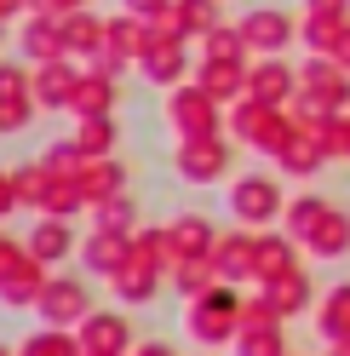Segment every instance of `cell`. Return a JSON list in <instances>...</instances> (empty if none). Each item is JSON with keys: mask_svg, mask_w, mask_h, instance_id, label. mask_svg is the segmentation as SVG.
Instances as JSON below:
<instances>
[{"mask_svg": "<svg viewBox=\"0 0 350 356\" xmlns=\"http://www.w3.org/2000/svg\"><path fill=\"white\" fill-rule=\"evenodd\" d=\"M161 109H167L172 138H207V132H224V104H218L212 92H201L195 81L161 92Z\"/></svg>", "mask_w": 350, "mask_h": 356, "instance_id": "obj_4", "label": "cell"}, {"mask_svg": "<svg viewBox=\"0 0 350 356\" xmlns=\"http://www.w3.org/2000/svg\"><path fill=\"white\" fill-rule=\"evenodd\" d=\"M322 356H350V339H333V345H327Z\"/></svg>", "mask_w": 350, "mask_h": 356, "instance_id": "obj_52", "label": "cell"}, {"mask_svg": "<svg viewBox=\"0 0 350 356\" xmlns=\"http://www.w3.org/2000/svg\"><path fill=\"white\" fill-rule=\"evenodd\" d=\"M29 12H52V17H69V12H86V0H29Z\"/></svg>", "mask_w": 350, "mask_h": 356, "instance_id": "obj_47", "label": "cell"}, {"mask_svg": "<svg viewBox=\"0 0 350 356\" xmlns=\"http://www.w3.org/2000/svg\"><path fill=\"white\" fill-rule=\"evenodd\" d=\"M6 35H12V24H6V17H0V47H6Z\"/></svg>", "mask_w": 350, "mask_h": 356, "instance_id": "obj_53", "label": "cell"}, {"mask_svg": "<svg viewBox=\"0 0 350 356\" xmlns=\"http://www.w3.org/2000/svg\"><path fill=\"white\" fill-rule=\"evenodd\" d=\"M126 356H178V350H172L167 339H138V345L126 350Z\"/></svg>", "mask_w": 350, "mask_h": 356, "instance_id": "obj_49", "label": "cell"}, {"mask_svg": "<svg viewBox=\"0 0 350 356\" xmlns=\"http://www.w3.org/2000/svg\"><path fill=\"white\" fill-rule=\"evenodd\" d=\"M310 322H316V333H322L327 345H333V339H350V276L333 282V287H322Z\"/></svg>", "mask_w": 350, "mask_h": 356, "instance_id": "obj_26", "label": "cell"}, {"mask_svg": "<svg viewBox=\"0 0 350 356\" xmlns=\"http://www.w3.org/2000/svg\"><path fill=\"white\" fill-rule=\"evenodd\" d=\"M258 293H265L276 310H281V322H293V316H310L316 310V282H310V270H299L293 276H281V282H270V287H258Z\"/></svg>", "mask_w": 350, "mask_h": 356, "instance_id": "obj_24", "label": "cell"}, {"mask_svg": "<svg viewBox=\"0 0 350 356\" xmlns=\"http://www.w3.org/2000/svg\"><path fill=\"white\" fill-rule=\"evenodd\" d=\"M322 167H327L322 138H310L304 127H293V132H288V144L276 149V172H281V178H316Z\"/></svg>", "mask_w": 350, "mask_h": 356, "instance_id": "obj_21", "label": "cell"}, {"mask_svg": "<svg viewBox=\"0 0 350 356\" xmlns=\"http://www.w3.org/2000/svg\"><path fill=\"white\" fill-rule=\"evenodd\" d=\"M201 92H212L218 104H242L247 98V63H230V58H195V75H190Z\"/></svg>", "mask_w": 350, "mask_h": 356, "instance_id": "obj_17", "label": "cell"}, {"mask_svg": "<svg viewBox=\"0 0 350 356\" xmlns=\"http://www.w3.org/2000/svg\"><path fill=\"white\" fill-rule=\"evenodd\" d=\"M304 12H316V17H350V0H304Z\"/></svg>", "mask_w": 350, "mask_h": 356, "instance_id": "obj_48", "label": "cell"}, {"mask_svg": "<svg viewBox=\"0 0 350 356\" xmlns=\"http://www.w3.org/2000/svg\"><path fill=\"white\" fill-rule=\"evenodd\" d=\"M299 92L322 98L327 109H350V70L333 63V58H322V52H310L299 63Z\"/></svg>", "mask_w": 350, "mask_h": 356, "instance_id": "obj_11", "label": "cell"}, {"mask_svg": "<svg viewBox=\"0 0 350 356\" xmlns=\"http://www.w3.org/2000/svg\"><path fill=\"white\" fill-rule=\"evenodd\" d=\"M12 184H17V207H29V213H47V190H52V172L40 167V155L24 167H12Z\"/></svg>", "mask_w": 350, "mask_h": 356, "instance_id": "obj_35", "label": "cell"}, {"mask_svg": "<svg viewBox=\"0 0 350 356\" xmlns=\"http://www.w3.org/2000/svg\"><path fill=\"white\" fill-rule=\"evenodd\" d=\"M35 104L40 109H63L69 115V104H75V86H81V63L75 58H58V63H35Z\"/></svg>", "mask_w": 350, "mask_h": 356, "instance_id": "obj_16", "label": "cell"}, {"mask_svg": "<svg viewBox=\"0 0 350 356\" xmlns=\"http://www.w3.org/2000/svg\"><path fill=\"white\" fill-rule=\"evenodd\" d=\"M344 24H350V17H316V12H304V17H299V40H304L310 52H322V58H327Z\"/></svg>", "mask_w": 350, "mask_h": 356, "instance_id": "obj_40", "label": "cell"}, {"mask_svg": "<svg viewBox=\"0 0 350 356\" xmlns=\"http://www.w3.org/2000/svg\"><path fill=\"white\" fill-rule=\"evenodd\" d=\"M86 218H92V230H109V236H133L138 230V202H133V190H121V195H103V202L86 207Z\"/></svg>", "mask_w": 350, "mask_h": 356, "instance_id": "obj_30", "label": "cell"}, {"mask_svg": "<svg viewBox=\"0 0 350 356\" xmlns=\"http://www.w3.org/2000/svg\"><path fill=\"white\" fill-rule=\"evenodd\" d=\"M63 47H69V58L75 63H92L98 52H103V17L86 6V12H69L63 17Z\"/></svg>", "mask_w": 350, "mask_h": 356, "instance_id": "obj_29", "label": "cell"}, {"mask_svg": "<svg viewBox=\"0 0 350 356\" xmlns=\"http://www.w3.org/2000/svg\"><path fill=\"white\" fill-rule=\"evenodd\" d=\"M138 75L149 86H161V92H172V86H184L195 75V63H190V40L184 35H172L167 24H149V52L138 58Z\"/></svg>", "mask_w": 350, "mask_h": 356, "instance_id": "obj_6", "label": "cell"}, {"mask_svg": "<svg viewBox=\"0 0 350 356\" xmlns=\"http://www.w3.org/2000/svg\"><path fill=\"white\" fill-rule=\"evenodd\" d=\"M92 282L86 276H47V293H40V305H35V316L47 322V327H81L86 316H92Z\"/></svg>", "mask_w": 350, "mask_h": 356, "instance_id": "obj_7", "label": "cell"}, {"mask_svg": "<svg viewBox=\"0 0 350 356\" xmlns=\"http://www.w3.org/2000/svg\"><path fill=\"white\" fill-rule=\"evenodd\" d=\"M156 24H167L172 35H184V40H201L207 29L224 24V0H172V12L156 17Z\"/></svg>", "mask_w": 350, "mask_h": 356, "instance_id": "obj_23", "label": "cell"}, {"mask_svg": "<svg viewBox=\"0 0 350 356\" xmlns=\"http://www.w3.org/2000/svg\"><path fill=\"white\" fill-rule=\"evenodd\" d=\"M17 356H86L81 350V333L75 327H29L24 339H17Z\"/></svg>", "mask_w": 350, "mask_h": 356, "instance_id": "obj_32", "label": "cell"}, {"mask_svg": "<svg viewBox=\"0 0 350 356\" xmlns=\"http://www.w3.org/2000/svg\"><path fill=\"white\" fill-rule=\"evenodd\" d=\"M293 92H299V63H288V58H253L247 63V98L288 109Z\"/></svg>", "mask_w": 350, "mask_h": 356, "instance_id": "obj_12", "label": "cell"}, {"mask_svg": "<svg viewBox=\"0 0 350 356\" xmlns=\"http://www.w3.org/2000/svg\"><path fill=\"white\" fill-rule=\"evenodd\" d=\"M201 356H212V350H201Z\"/></svg>", "mask_w": 350, "mask_h": 356, "instance_id": "obj_56", "label": "cell"}, {"mask_svg": "<svg viewBox=\"0 0 350 356\" xmlns=\"http://www.w3.org/2000/svg\"><path fill=\"white\" fill-rule=\"evenodd\" d=\"M103 52L121 63V70H138V58L149 52V24L133 12H115V17H103Z\"/></svg>", "mask_w": 350, "mask_h": 356, "instance_id": "obj_15", "label": "cell"}, {"mask_svg": "<svg viewBox=\"0 0 350 356\" xmlns=\"http://www.w3.org/2000/svg\"><path fill=\"white\" fill-rule=\"evenodd\" d=\"M281 207H288V190H281V172H235L230 178V218L247 230H276Z\"/></svg>", "mask_w": 350, "mask_h": 356, "instance_id": "obj_2", "label": "cell"}, {"mask_svg": "<svg viewBox=\"0 0 350 356\" xmlns=\"http://www.w3.org/2000/svg\"><path fill=\"white\" fill-rule=\"evenodd\" d=\"M69 138L81 144L86 161H98V155H115L121 149V127H115V115H86V121H75Z\"/></svg>", "mask_w": 350, "mask_h": 356, "instance_id": "obj_33", "label": "cell"}, {"mask_svg": "<svg viewBox=\"0 0 350 356\" xmlns=\"http://www.w3.org/2000/svg\"><path fill=\"white\" fill-rule=\"evenodd\" d=\"M40 167H47L52 178H81L86 155H81V144H75V138H52L47 149H40Z\"/></svg>", "mask_w": 350, "mask_h": 356, "instance_id": "obj_41", "label": "cell"}, {"mask_svg": "<svg viewBox=\"0 0 350 356\" xmlns=\"http://www.w3.org/2000/svg\"><path fill=\"white\" fill-rule=\"evenodd\" d=\"M235 356H288V333L281 327H247V333H235Z\"/></svg>", "mask_w": 350, "mask_h": 356, "instance_id": "obj_42", "label": "cell"}, {"mask_svg": "<svg viewBox=\"0 0 350 356\" xmlns=\"http://www.w3.org/2000/svg\"><path fill=\"white\" fill-rule=\"evenodd\" d=\"M121 12L144 17V24H156V17H167V12H172V0H121Z\"/></svg>", "mask_w": 350, "mask_h": 356, "instance_id": "obj_45", "label": "cell"}, {"mask_svg": "<svg viewBox=\"0 0 350 356\" xmlns=\"http://www.w3.org/2000/svg\"><path fill=\"white\" fill-rule=\"evenodd\" d=\"M327 58H333V63H344V70H350V24L339 29V40H333V52H327Z\"/></svg>", "mask_w": 350, "mask_h": 356, "instance_id": "obj_50", "label": "cell"}, {"mask_svg": "<svg viewBox=\"0 0 350 356\" xmlns=\"http://www.w3.org/2000/svg\"><path fill=\"white\" fill-rule=\"evenodd\" d=\"M133 259L156 264V270H172V236H167V225H138L133 230Z\"/></svg>", "mask_w": 350, "mask_h": 356, "instance_id": "obj_38", "label": "cell"}, {"mask_svg": "<svg viewBox=\"0 0 350 356\" xmlns=\"http://www.w3.org/2000/svg\"><path fill=\"white\" fill-rule=\"evenodd\" d=\"M86 356H92V350H86Z\"/></svg>", "mask_w": 350, "mask_h": 356, "instance_id": "obj_57", "label": "cell"}, {"mask_svg": "<svg viewBox=\"0 0 350 356\" xmlns=\"http://www.w3.org/2000/svg\"><path fill=\"white\" fill-rule=\"evenodd\" d=\"M333 207L327 195H316V190H299V195H288V207H281V230H288L299 248H304V236H310L316 225H322V213Z\"/></svg>", "mask_w": 350, "mask_h": 356, "instance_id": "obj_31", "label": "cell"}, {"mask_svg": "<svg viewBox=\"0 0 350 356\" xmlns=\"http://www.w3.org/2000/svg\"><path fill=\"white\" fill-rule=\"evenodd\" d=\"M224 121H230V138L247 144V149H258V155H276L281 144H288V132H293V115H288V109H281V104H258V98L230 104Z\"/></svg>", "mask_w": 350, "mask_h": 356, "instance_id": "obj_3", "label": "cell"}, {"mask_svg": "<svg viewBox=\"0 0 350 356\" xmlns=\"http://www.w3.org/2000/svg\"><path fill=\"white\" fill-rule=\"evenodd\" d=\"M235 24H242V40L253 58H288V47L299 40V17H288L281 6H253Z\"/></svg>", "mask_w": 350, "mask_h": 356, "instance_id": "obj_8", "label": "cell"}, {"mask_svg": "<svg viewBox=\"0 0 350 356\" xmlns=\"http://www.w3.org/2000/svg\"><path fill=\"white\" fill-rule=\"evenodd\" d=\"M167 236H172V264H184V259H212L218 225H212L207 213H178V218H167Z\"/></svg>", "mask_w": 350, "mask_h": 356, "instance_id": "obj_18", "label": "cell"}, {"mask_svg": "<svg viewBox=\"0 0 350 356\" xmlns=\"http://www.w3.org/2000/svg\"><path fill=\"white\" fill-rule=\"evenodd\" d=\"M17 52H24V63H58V58H69V47H63V17L29 12L24 29H17Z\"/></svg>", "mask_w": 350, "mask_h": 356, "instance_id": "obj_14", "label": "cell"}, {"mask_svg": "<svg viewBox=\"0 0 350 356\" xmlns=\"http://www.w3.org/2000/svg\"><path fill=\"white\" fill-rule=\"evenodd\" d=\"M35 264V253H29V241H17V236H6V225H0V282H12L17 270H29Z\"/></svg>", "mask_w": 350, "mask_h": 356, "instance_id": "obj_43", "label": "cell"}, {"mask_svg": "<svg viewBox=\"0 0 350 356\" xmlns=\"http://www.w3.org/2000/svg\"><path fill=\"white\" fill-rule=\"evenodd\" d=\"M230 138L224 132H207V138H178L172 144V172L184 178V184L207 190V184H224L230 178Z\"/></svg>", "mask_w": 350, "mask_h": 356, "instance_id": "obj_5", "label": "cell"}, {"mask_svg": "<svg viewBox=\"0 0 350 356\" xmlns=\"http://www.w3.org/2000/svg\"><path fill=\"white\" fill-rule=\"evenodd\" d=\"M126 259H133V236H109V230H92V236L81 241V264H86L92 276H103V282L115 276Z\"/></svg>", "mask_w": 350, "mask_h": 356, "instance_id": "obj_27", "label": "cell"}, {"mask_svg": "<svg viewBox=\"0 0 350 356\" xmlns=\"http://www.w3.org/2000/svg\"><path fill=\"white\" fill-rule=\"evenodd\" d=\"M115 104H121L115 75H103V70H81L75 104H69V115H75V121H86V115H115Z\"/></svg>", "mask_w": 350, "mask_h": 356, "instance_id": "obj_25", "label": "cell"}, {"mask_svg": "<svg viewBox=\"0 0 350 356\" xmlns=\"http://www.w3.org/2000/svg\"><path fill=\"white\" fill-rule=\"evenodd\" d=\"M126 184H133V172H126L121 155H98V161L81 167V195H86V207L103 202V195H121Z\"/></svg>", "mask_w": 350, "mask_h": 356, "instance_id": "obj_28", "label": "cell"}, {"mask_svg": "<svg viewBox=\"0 0 350 356\" xmlns=\"http://www.w3.org/2000/svg\"><path fill=\"white\" fill-rule=\"evenodd\" d=\"M212 270H218V282H235V287L258 282V230H247V225L218 230V241H212Z\"/></svg>", "mask_w": 350, "mask_h": 356, "instance_id": "obj_9", "label": "cell"}, {"mask_svg": "<svg viewBox=\"0 0 350 356\" xmlns=\"http://www.w3.org/2000/svg\"><path fill=\"white\" fill-rule=\"evenodd\" d=\"M0 356H17V345H0Z\"/></svg>", "mask_w": 350, "mask_h": 356, "instance_id": "obj_54", "label": "cell"}, {"mask_svg": "<svg viewBox=\"0 0 350 356\" xmlns=\"http://www.w3.org/2000/svg\"><path fill=\"white\" fill-rule=\"evenodd\" d=\"M35 109H40V104H0V138L29 132V127H35Z\"/></svg>", "mask_w": 350, "mask_h": 356, "instance_id": "obj_44", "label": "cell"}, {"mask_svg": "<svg viewBox=\"0 0 350 356\" xmlns=\"http://www.w3.org/2000/svg\"><path fill=\"white\" fill-rule=\"evenodd\" d=\"M201 58H230V63H253V52H247V40H242V24H218V29H207L201 40Z\"/></svg>", "mask_w": 350, "mask_h": 356, "instance_id": "obj_37", "label": "cell"}, {"mask_svg": "<svg viewBox=\"0 0 350 356\" xmlns=\"http://www.w3.org/2000/svg\"><path fill=\"white\" fill-rule=\"evenodd\" d=\"M299 270V241L288 236V230H258V282L253 287H270V282H281V276H293Z\"/></svg>", "mask_w": 350, "mask_h": 356, "instance_id": "obj_20", "label": "cell"}, {"mask_svg": "<svg viewBox=\"0 0 350 356\" xmlns=\"http://www.w3.org/2000/svg\"><path fill=\"white\" fill-rule=\"evenodd\" d=\"M242 305H247V293L235 282H212L201 299L184 305V333L201 350H224V345H235V333H242Z\"/></svg>", "mask_w": 350, "mask_h": 356, "instance_id": "obj_1", "label": "cell"}, {"mask_svg": "<svg viewBox=\"0 0 350 356\" xmlns=\"http://www.w3.org/2000/svg\"><path fill=\"white\" fill-rule=\"evenodd\" d=\"M167 276H172V293H178L184 305H190V299H201L207 287L218 282V270H212V259H184V264H172Z\"/></svg>", "mask_w": 350, "mask_h": 356, "instance_id": "obj_36", "label": "cell"}, {"mask_svg": "<svg viewBox=\"0 0 350 356\" xmlns=\"http://www.w3.org/2000/svg\"><path fill=\"white\" fill-rule=\"evenodd\" d=\"M12 213H17V184H12V172L0 167V225H6Z\"/></svg>", "mask_w": 350, "mask_h": 356, "instance_id": "obj_46", "label": "cell"}, {"mask_svg": "<svg viewBox=\"0 0 350 356\" xmlns=\"http://www.w3.org/2000/svg\"><path fill=\"white\" fill-rule=\"evenodd\" d=\"M75 333H81V350H92V356H126V350L138 345L126 305H121V310H103V305H98V310H92V316H86Z\"/></svg>", "mask_w": 350, "mask_h": 356, "instance_id": "obj_10", "label": "cell"}, {"mask_svg": "<svg viewBox=\"0 0 350 356\" xmlns=\"http://www.w3.org/2000/svg\"><path fill=\"white\" fill-rule=\"evenodd\" d=\"M161 276H167V270H156V264H144V259H126L121 270L109 276V293H115L126 310H133V305L144 310V305H156V299H161Z\"/></svg>", "mask_w": 350, "mask_h": 356, "instance_id": "obj_19", "label": "cell"}, {"mask_svg": "<svg viewBox=\"0 0 350 356\" xmlns=\"http://www.w3.org/2000/svg\"><path fill=\"white\" fill-rule=\"evenodd\" d=\"M47 276H52V270L35 259L29 270H17L12 282H0V305H6V310H35V305H40V293H47Z\"/></svg>", "mask_w": 350, "mask_h": 356, "instance_id": "obj_34", "label": "cell"}, {"mask_svg": "<svg viewBox=\"0 0 350 356\" xmlns=\"http://www.w3.org/2000/svg\"><path fill=\"white\" fill-rule=\"evenodd\" d=\"M288 356H299V350H288Z\"/></svg>", "mask_w": 350, "mask_h": 356, "instance_id": "obj_55", "label": "cell"}, {"mask_svg": "<svg viewBox=\"0 0 350 356\" xmlns=\"http://www.w3.org/2000/svg\"><path fill=\"white\" fill-rule=\"evenodd\" d=\"M35 63H12L0 58V104H35Z\"/></svg>", "mask_w": 350, "mask_h": 356, "instance_id": "obj_39", "label": "cell"}, {"mask_svg": "<svg viewBox=\"0 0 350 356\" xmlns=\"http://www.w3.org/2000/svg\"><path fill=\"white\" fill-rule=\"evenodd\" d=\"M29 253L40 259V264H47V270H58V264L63 259H69V253H81V236H75V218H52V213H40L35 218V225H29Z\"/></svg>", "mask_w": 350, "mask_h": 356, "instance_id": "obj_13", "label": "cell"}, {"mask_svg": "<svg viewBox=\"0 0 350 356\" xmlns=\"http://www.w3.org/2000/svg\"><path fill=\"white\" fill-rule=\"evenodd\" d=\"M304 253L322 259V264H339V259L350 253V213H344L339 202L322 213V225H316L310 236H304Z\"/></svg>", "mask_w": 350, "mask_h": 356, "instance_id": "obj_22", "label": "cell"}, {"mask_svg": "<svg viewBox=\"0 0 350 356\" xmlns=\"http://www.w3.org/2000/svg\"><path fill=\"white\" fill-rule=\"evenodd\" d=\"M0 17H6V24L12 17H29V0H0Z\"/></svg>", "mask_w": 350, "mask_h": 356, "instance_id": "obj_51", "label": "cell"}]
</instances>
